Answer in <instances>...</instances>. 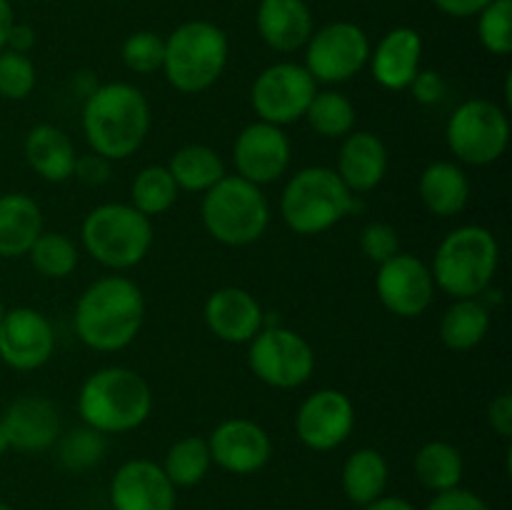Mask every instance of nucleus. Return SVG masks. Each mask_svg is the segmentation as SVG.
Instances as JSON below:
<instances>
[{"label":"nucleus","mask_w":512,"mask_h":510,"mask_svg":"<svg viewBox=\"0 0 512 510\" xmlns=\"http://www.w3.org/2000/svg\"><path fill=\"white\" fill-rule=\"evenodd\" d=\"M145 320V295L125 275H105L80 293L75 303V335L98 353L123 350L138 338Z\"/></svg>","instance_id":"obj_1"},{"label":"nucleus","mask_w":512,"mask_h":510,"mask_svg":"<svg viewBox=\"0 0 512 510\" xmlns=\"http://www.w3.org/2000/svg\"><path fill=\"white\" fill-rule=\"evenodd\" d=\"M85 140L103 158L125 160L138 153L150 130V105L140 88L130 83H105L85 95Z\"/></svg>","instance_id":"obj_2"},{"label":"nucleus","mask_w":512,"mask_h":510,"mask_svg":"<svg viewBox=\"0 0 512 510\" xmlns=\"http://www.w3.org/2000/svg\"><path fill=\"white\" fill-rule=\"evenodd\" d=\"M78 413L83 425L98 433H128L153 413V390L138 370L123 365L100 368L80 385Z\"/></svg>","instance_id":"obj_3"},{"label":"nucleus","mask_w":512,"mask_h":510,"mask_svg":"<svg viewBox=\"0 0 512 510\" xmlns=\"http://www.w3.org/2000/svg\"><path fill=\"white\" fill-rule=\"evenodd\" d=\"M500 245L483 225H460L440 240L433 258L435 288L450 298H478L493 283Z\"/></svg>","instance_id":"obj_4"},{"label":"nucleus","mask_w":512,"mask_h":510,"mask_svg":"<svg viewBox=\"0 0 512 510\" xmlns=\"http://www.w3.org/2000/svg\"><path fill=\"white\" fill-rule=\"evenodd\" d=\"M228 55V35L218 25L210 20H188L165 38V80L178 93L198 95L218 83Z\"/></svg>","instance_id":"obj_5"},{"label":"nucleus","mask_w":512,"mask_h":510,"mask_svg":"<svg viewBox=\"0 0 512 510\" xmlns=\"http://www.w3.org/2000/svg\"><path fill=\"white\" fill-rule=\"evenodd\" d=\"M200 218L213 240L228 248H245L260 240L270 223V205L263 188L240 175H225L203 193Z\"/></svg>","instance_id":"obj_6"},{"label":"nucleus","mask_w":512,"mask_h":510,"mask_svg":"<svg viewBox=\"0 0 512 510\" xmlns=\"http://www.w3.org/2000/svg\"><path fill=\"white\" fill-rule=\"evenodd\" d=\"M355 210V195L325 165L298 170L280 195V215L298 235H320Z\"/></svg>","instance_id":"obj_7"},{"label":"nucleus","mask_w":512,"mask_h":510,"mask_svg":"<svg viewBox=\"0 0 512 510\" xmlns=\"http://www.w3.org/2000/svg\"><path fill=\"white\" fill-rule=\"evenodd\" d=\"M80 238L95 263L128 270L143 263L153 248V223L130 203H103L85 215Z\"/></svg>","instance_id":"obj_8"},{"label":"nucleus","mask_w":512,"mask_h":510,"mask_svg":"<svg viewBox=\"0 0 512 510\" xmlns=\"http://www.w3.org/2000/svg\"><path fill=\"white\" fill-rule=\"evenodd\" d=\"M445 138L460 163L490 165L508 150L510 118L493 100L470 98L453 110Z\"/></svg>","instance_id":"obj_9"},{"label":"nucleus","mask_w":512,"mask_h":510,"mask_svg":"<svg viewBox=\"0 0 512 510\" xmlns=\"http://www.w3.org/2000/svg\"><path fill=\"white\" fill-rule=\"evenodd\" d=\"M248 348V365L260 383L278 390L300 388L315 370V350L295 330L273 325L263 328Z\"/></svg>","instance_id":"obj_10"},{"label":"nucleus","mask_w":512,"mask_h":510,"mask_svg":"<svg viewBox=\"0 0 512 510\" xmlns=\"http://www.w3.org/2000/svg\"><path fill=\"white\" fill-rule=\"evenodd\" d=\"M370 40L360 25L338 20L313 30L305 43V70L315 83H345L368 65Z\"/></svg>","instance_id":"obj_11"},{"label":"nucleus","mask_w":512,"mask_h":510,"mask_svg":"<svg viewBox=\"0 0 512 510\" xmlns=\"http://www.w3.org/2000/svg\"><path fill=\"white\" fill-rule=\"evenodd\" d=\"M315 93H318V83L305 70V65L275 63L253 80L250 103L260 120L283 128L305 118V110Z\"/></svg>","instance_id":"obj_12"},{"label":"nucleus","mask_w":512,"mask_h":510,"mask_svg":"<svg viewBox=\"0 0 512 510\" xmlns=\"http://www.w3.org/2000/svg\"><path fill=\"white\" fill-rule=\"evenodd\" d=\"M375 290L385 310L398 318H418L433 305L435 280L418 255L400 250L398 255L378 265Z\"/></svg>","instance_id":"obj_13"},{"label":"nucleus","mask_w":512,"mask_h":510,"mask_svg":"<svg viewBox=\"0 0 512 510\" xmlns=\"http://www.w3.org/2000/svg\"><path fill=\"white\" fill-rule=\"evenodd\" d=\"M355 428L353 400L335 388L315 390L300 403L295 415V433L300 443L318 453L340 448Z\"/></svg>","instance_id":"obj_14"},{"label":"nucleus","mask_w":512,"mask_h":510,"mask_svg":"<svg viewBox=\"0 0 512 510\" xmlns=\"http://www.w3.org/2000/svg\"><path fill=\"white\" fill-rule=\"evenodd\" d=\"M293 148L280 125L255 120L245 125L233 143V163L240 178L255 185L275 183L288 170Z\"/></svg>","instance_id":"obj_15"},{"label":"nucleus","mask_w":512,"mask_h":510,"mask_svg":"<svg viewBox=\"0 0 512 510\" xmlns=\"http://www.w3.org/2000/svg\"><path fill=\"white\" fill-rule=\"evenodd\" d=\"M55 333L35 308H8L0 320V360L13 370H38L53 358Z\"/></svg>","instance_id":"obj_16"},{"label":"nucleus","mask_w":512,"mask_h":510,"mask_svg":"<svg viewBox=\"0 0 512 510\" xmlns=\"http://www.w3.org/2000/svg\"><path fill=\"white\" fill-rule=\"evenodd\" d=\"M213 465L233 475H253L273 458L268 430L248 418L223 420L208 438Z\"/></svg>","instance_id":"obj_17"},{"label":"nucleus","mask_w":512,"mask_h":510,"mask_svg":"<svg viewBox=\"0 0 512 510\" xmlns=\"http://www.w3.org/2000/svg\"><path fill=\"white\" fill-rule=\"evenodd\" d=\"M110 505L113 510H175L178 488L153 460H125L110 480Z\"/></svg>","instance_id":"obj_18"},{"label":"nucleus","mask_w":512,"mask_h":510,"mask_svg":"<svg viewBox=\"0 0 512 510\" xmlns=\"http://www.w3.org/2000/svg\"><path fill=\"white\" fill-rule=\"evenodd\" d=\"M203 320L215 338L230 345L250 343L265 328V313L258 298L235 285H225L208 295Z\"/></svg>","instance_id":"obj_19"},{"label":"nucleus","mask_w":512,"mask_h":510,"mask_svg":"<svg viewBox=\"0 0 512 510\" xmlns=\"http://www.w3.org/2000/svg\"><path fill=\"white\" fill-rule=\"evenodd\" d=\"M8 443L20 453H43L53 448L60 438V413L53 400L43 395H20L5 408L3 418Z\"/></svg>","instance_id":"obj_20"},{"label":"nucleus","mask_w":512,"mask_h":510,"mask_svg":"<svg viewBox=\"0 0 512 510\" xmlns=\"http://www.w3.org/2000/svg\"><path fill=\"white\" fill-rule=\"evenodd\" d=\"M423 60V38L413 28H393L370 50V73L385 90H408Z\"/></svg>","instance_id":"obj_21"},{"label":"nucleus","mask_w":512,"mask_h":510,"mask_svg":"<svg viewBox=\"0 0 512 510\" xmlns=\"http://www.w3.org/2000/svg\"><path fill=\"white\" fill-rule=\"evenodd\" d=\"M388 148L380 135L368 130H353L345 135L338 153V168L335 173L345 183L350 193H370L383 183L388 173Z\"/></svg>","instance_id":"obj_22"},{"label":"nucleus","mask_w":512,"mask_h":510,"mask_svg":"<svg viewBox=\"0 0 512 510\" xmlns=\"http://www.w3.org/2000/svg\"><path fill=\"white\" fill-rule=\"evenodd\" d=\"M255 23L263 43L278 53L305 48L313 35V13L305 0H260Z\"/></svg>","instance_id":"obj_23"},{"label":"nucleus","mask_w":512,"mask_h":510,"mask_svg":"<svg viewBox=\"0 0 512 510\" xmlns=\"http://www.w3.org/2000/svg\"><path fill=\"white\" fill-rule=\"evenodd\" d=\"M418 193L428 213L453 218L468 208L470 178L453 160H435L420 173Z\"/></svg>","instance_id":"obj_24"},{"label":"nucleus","mask_w":512,"mask_h":510,"mask_svg":"<svg viewBox=\"0 0 512 510\" xmlns=\"http://www.w3.org/2000/svg\"><path fill=\"white\" fill-rule=\"evenodd\" d=\"M43 233V210L30 195H0V258H23Z\"/></svg>","instance_id":"obj_25"},{"label":"nucleus","mask_w":512,"mask_h":510,"mask_svg":"<svg viewBox=\"0 0 512 510\" xmlns=\"http://www.w3.org/2000/svg\"><path fill=\"white\" fill-rule=\"evenodd\" d=\"M23 153L30 168L48 183H65L73 178L78 153L73 148V140L55 125L43 123L30 128V133L25 135Z\"/></svg>","instance_id":"obj_26"},{"label":"nucleus","mask_w":512,"mask_h":510,"mask_svg":"<svg viewBox=\"0 0 512 510\" xmlns=\"http://www.w3.org/2000/svg\"><path fill=\"white\" fill-rule=\"evenodd\" d=\"M390 480L388 460L375 448H358L345 458L343 473H340V485L350 503L370 505L385 495Z\"/></svg>","instance_id":"obj_27"},{"label":"nucleus","mask_w":512,"mask_h":510,"mask_svg":"<svg viewBox=\"0 0 512 510\" xmlns=\"http://www.w3.org/2000/svg\"><path fill=\"white\" fill-rule=\"evenodd\" d=\"M413 470L418 483L430 493H445L463 483L465 460L463 453L448 440H430L420 445L413 458Z\"/></svg>","instance_id":"obj_28"},{"label":"nucleus","mask_w":512,"mask_h":510,"mask_svg":"<svg viewBox=\"0 0 512 510\" xmlns=\"http://www.w3.org/2000/svg\"><path fill=\"white\" fill-rule=\"evenodd\" d=\"M488 330L490 310L480 303V298H455L440 320V340L455 353L478 348Z\"/></svg>","instance_id":"obj_29"},{"label":"nucleus","mask_w":512,"mask_h":510,"mask_svg":"<svg viewBox=\"0 0 512 510\" xmlns=\"http://www.w3.org/2000/svg\"><path fill=\"white\" fill-rule=\"evenodd\" d=\"M168 170L178 190H188V193H205L228 175L218 150L198 143L175 150L168 160Z\"/></svg>","instance_id":"obj_30"},{"label":"nucleus","mask_w":512,"mask_h":510,"mask_svg":"<svg viewBox=\"0 0 512 510\" xmlns=\"http://www.w3.org/2000/svg\"><path fill=\"white\" fill-rule=\"evenodd\" d=\"M160 468H163V473L168 475L175 488H195V485H200L208 478L210 468H213L208 438L185 435V438L175 440L168 453H165Z\"/></svg>","instance_id":"obj_31"},{"label":"nucleus","mask_w":512,"mask_h":510,"mask_svg":"<svg viewBox=\"0 0 512 510\" xmlns=\"http://www.w3.org/2000/svg\"><path fill=\"white\" fill-rule=\"evenodd\" d=\"M178 193L168 165H145L130 185V205L148 218H155L178 203Z\"/></svg>","instance_id":"obj_32"},{"label":"nucleus","mask_w":512,"mask_h":510,"mask_svg":"<svg viewBox=\"0 0 512 510\" xmlns=\"http://www.w3.org/2000/svg\"><path fill=\"white\" fill-rule=\"evenodd\" d=\"M305 120L320 138H345L355 128V105L338 90H318L305 110Z\"/></svg>","instance_id":"obj_33"},{"label":"nucleus","mask_w":512,"mask_h":510,"mask_svg":"<svg viewBox=\"0 0 512 510\" xmlns=\"http://www.w3.org/2000/svg\"><path fill=\"white\" fill-rule=\"evenodd\" d=\"M33 268L45 278H68L78 268V248L73 240L58 230H43L30 248Z\"/></svg>","instance_id":"obj_34"},{"label":"nucleus","mask_w":512,"mask_h":510,"mask_svg":"<svg viewBox=\"0 0 512 510\" xmlns=\"http://www.w3.org/2000/svg\"><path fill=\"white\" fill-rule=\"evenodd\" d=\"M60 440V463L70 473H85V470L95 468L105 455V435L98 430L88 428H75L65 433Z\"/></svg>","instance_id":"obj_35"},{"label":"nucleus","mask_w":512,"mask_h":510,"mask_svg":"<svg viewBox=\"0 0 512 510\" xmlns=\"http://www.w3.org/2000/svg\"><path fill=\"white\" fill-rule=\"evenodd\" d=\"M478 38L488 53H512V0H493V3L480 10Z\"/></svg>","instance_id":"obj_36"},{"label":"nucleus","mask_w":512,"mask_h":510,"mask_svg":"<svg viewBox=\"0 0 512 510\" xmlns=\"http://www.w3.org/2000/svg\"><path fill=\"white\" fill-rule=\"evenodd\" d=\"M120 55H123V63L128 70L138 75H153L163 70L165 38H160L153 30H138V33L125 38Z\"/></svg>","instance_id":"obj_37"},{"label":"nucleus","mask_w":512,"mask_h":510,"mask_svg":"<svg viewBox=\"0 0 512 510\" xmlns=\"http://www.w3.org/2000/svg\"><path fill=\"white\" fill-rule=\"evenodd\" d=\"M35 80L38 73L28 55L8 48L0 50V98L25 100L33 93Z\"/></svg>","instance_id":"obj_38"},{"label":"nucleus","mask_w":512,"mask_h":510,"mask_svg":"<svg viewBox=\"0 0 512 510\" xmlns=\"http://www.w3.org/2000/svg\"><path fill=\"white\" fill-rule=\"evenodd\" d=\"M360 250L373 263H385L400 253V235L390 223H368L360 233Z\"/></svg>","instance_id":"obj_39"},{"label":"nucleus","mask_w":512,"mask_h":510,"mask_svg":"<svg viewBox=\"0 0 512 510\" xmlns=\"http://www.w3.org/2000/svg\"><path fill=\"white\" fill-rule=\"evenodd\" d=\"M425 510H493L478 493L468 488H453L445 493H435Z\"/></svg>","instance_id":"obj_40"},{"label":"nucleus","mask_w":512,"mask_h":510,"mask_svg":"<svg viewBox=\"0 0 512 510\" xmlns=\"http://www.w3.org/2000/svg\"><path fill=\"white\" fill-rule=\"evenodd\" d=\"M408 88L420 105H438L445 98L448 85H445L443 75L438 70H418V75H415Z\"/></svg>","instance_id":"obj_41"},{"label":"nucleus","mask_w":512,"mask_h":510,"mask_svg":"<svg viewBox=\"0 0 512 510\" xmlns=\"http://www.w3.org/2000/svg\"><path fill=\"white\" fill-rule=\"evenodd\" d=\"M73 178L80 180L83 185H90V188L105 185L110 180V160L98 153L78 155V158H75Z\"/></svg>","instance_id":"obj_42"},{"label":"nucleus","mask_w":512,"mask_h":510,"mask_svg":"<svg viewBox=\"0 0 512 510\" xmlns=\"http://www.w3.org/2000/svg\"><path fill=\"white\" fill-rule=\"evenodd\" d=\"M488 425L500 435V438H510L512 435V395L500 393L498 398L490 400Z\"/></svg>","instance_id":"obj_43"},{"label":"nucleus","mask_w":512,"mask_h":510,"mask_svg":"<svg viewBox=\"0 0 512 510\" xmlns=\"http://www.w3.org/2000/svg\"><path fill=\"white\" fill-rule=\"evenodd\" d=\"M490 3L493 0H433L435 8L443 10L450 18H470V15H478Z\"/></svg>","instance_id":"obj_44"},{"label":"nucleus","mask_w":512,"mask_h":510,"mask_svg":"<svg viewBox=\"0 0 512 510\" xmlns=\"http://www.w3.org/2000/svg\"><path fill=\"white\" fill-rule=\"evenodd\" d=\"M33 45H35L33 28H30V25L13 23V28H10V33H8V40H5V48L15 50V53L28 55L30 50H33Z\"/></svg>","instance_id":"obj_45"},{"label":"nucleus","mask_w":512,"mask_h":510,"mask_svg":"<svg viewBox=\"0 0 512 510\" xmlns=\"http://www.w3.org/2000/svg\"><path fill=\"white\" fill-rule=\"evenodd\" d=\"M363 510H418L410 500L400 498V495H380L378 500H373L370 505H365Z\"/></svg>","instance_id":"obj_46"},{"label":"nucleus","mask_w":512,"mask_h":510,"mask_svg":"<svg viewBox=\"0 0 512 510\" xmlns=\"http://www.w3.org/2000/svg\"><path fill=\"white\" fill-rule=\"evenodd\" d=\"M15 23V15H13V5L10 0H0V50H5V40H8L10 28Z\"/></svg>","instance_id":"obj_47"},{"label":"nucleus","mask_w":512,"mask_h":510,"mask_svg":"<svg viewBox=\"0 0 512 510\" xmlns=\"http://www.w3.org/2000/svg\"><path fill=\"white\" fill-rule=\"evenodd\" d=\"M10 450V443H8V433H5L3 423H0V455H5Z\"/></svg>","instance_id":"obj_48"},{"label":"nucleus","mask_w":512,"mask_h":510,"mask_svg":"<svg viewBox=\"0 0 512 510\" xmlns=\"http://www.w3.org/2000/svg\"><path fill=\"white\" fill-rule=\"evenodd\" d=\"M0 510H15L13 505H8V503H3V500H0Z\"/></svg>","instance_id":"obj_49"},{"label":"nucleus","mask_w":512,"mask_h":510,"mask_svg":"<svg viewBox=\"0 0 512 510\" xmlns=\"http://www.w3.org/2000/svg\"><path fill=\"white\" fill-rule=\"evenodd\" d=\"M5 313H8V308H5V305L0 303V320H3V315H5Z\"/></svg>","instance_id":"obj_50"}]
</instances>
